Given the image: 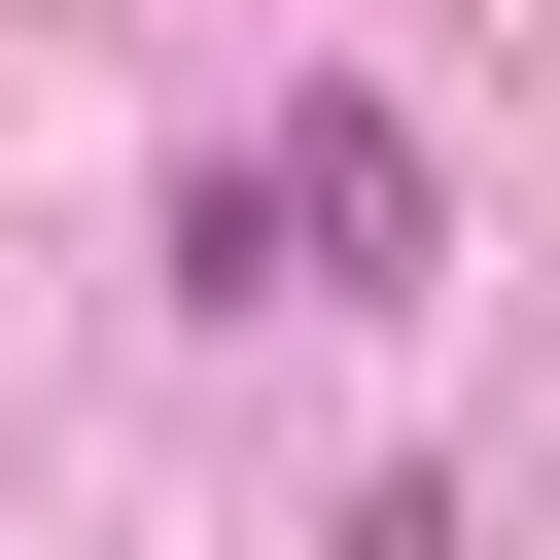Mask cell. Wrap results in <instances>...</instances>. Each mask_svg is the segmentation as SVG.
<instances>
[{
    "instance_id": "obj_1",
    "label": "cell",
    "mask_w": 560,
    "mask_h": 560,
    "mask_svg": "<svg viewBox=\"0 0 560 560\" xmlns=\"http://www.w3.org/2000/svg\"><path fill=\"white\" fill-rule=\"evenodd\" d=\"M420 245H455V210H420V140H385L350 70H315L245 175H175V280H210V315H420Z\"/></svg>"
}]
</instances>
